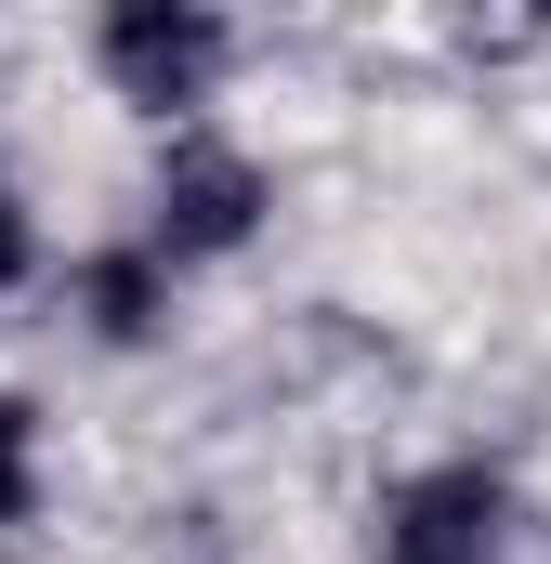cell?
Returning a JSON list of instances; mask_svg holds the SVG:
<instances>
[{
    "mask_svg": "<svg viewBox=\"0 0 551 564\" xmlns=\"http://www.w3.org/2000/svg\"><path fill=\"white\" fill-rule=\"evenodd\" d=\"M250 210H263V171H250L237 144L184 132V144H171V171H158V263L237 250V237H250Z\"/></svg>",
    "mask_w": 551,
    "mask_h": 564,
    "instance_id": "cell-1",
    "label": "cell"
},
{
    "mask_svg": "<svg viewBox=\"0 0 551 564\" xmlns=\"http://www.w3.org/2000/svg\"><path fill=\"white\" fill-rule=\"evenodd\" d=\"M210 66H224V26H210V13H158V0L106 13V79H119L132 106H197Z\"/></svg>",
    "mask_w": 551,
    "mask_h": 564,
    "instance_id": "cell-2",
    "label": "cell"
},
{
    "mask_svg": "<svg viewBox=\"0 0 551 564\" xmlns=\"http://www.w3.org/2000/svg\"><path fill=\"white\" fill-rule=\"evenodd\" d=\"M26 499H40V433H26V408L0 394V539L26 525Z\"/></svg>",
    "mask_w": 551,
    "mask_h": 564,
    "instance_id": "cell-4",
    "label": "cell"
},
{
    "mask_svg": "<svg viewBox=\"0 0 551 564\" xmlns=\"http://www.w3.org/2000/svg\"><path fill=\"white\" fill-rule=\"evenodd\" d=\"M13 263H26V224H13V197H0V289H13Z\"/></svg>",
    "mask_w": 551,
    "mask_h": 564,
    "instance_id": "cell-5",
    "label": "cell"
},
{
    "mask_svg": "<svg viewBox=\"0 0 551 564\" xmlns=\"http://www.w3.org/2000/svg\"><path fill=\"white\" fill-rule=\"evenodd\" d=\"M486 539H499V486H486V473H433V486L395 499L381 564H486Z\"/></svg>",
    "mask_w": 551,
    "mask_h": 564,
    "instance_id": "cell-3",
    "label": "cell"
}]
</instances>
